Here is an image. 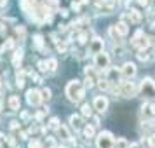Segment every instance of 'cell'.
I'll use <instances>...</instances> for the list:
<instances>
[{
    "instance_id": "d6a6232c",
    "label": "cell",
    "mask_w": 155,
    "mask_h": 148,
    "mask_svg": "<svg viewBox=\"0 0 155 148\" xmlns=\"http://www.w3.org/2000/svg\"><path fill=\"white\" fill-rule=\"evenodd\" d=\"M56 49H58V52H59V54H66V42H59V40H58L56 42Z\"/></svg>"
},
{
    "instance_id": "ee69618b",
    "label": "cell",
    "mask_w": 155,
    "mask_h": 148,
    "mask_svg": "<svg viewBox=\"0 0 155 148\" xmlns=\"http://www.w3.org/2000/svg\"><path fill=\"white\" fill-rule=\"evenodd\" d=\"M47 148H56V141L52 140V138L47 140Z\"/></svg>"
},
{
    "instance_id": "7c38bea8",
    "label": "cell",
    "mask_w": 155,
    "mask_h": 148,
    "mask_svg": "<svg viewBox=\"0 0 155 148\" xmlns=\"http://www.w3.org/2000/svg\"><path fill=\"white\" fill-rule=\"evenodd\" d=\"M7 106H9L11 112H19V110H21V99H19V96H16V94L9 96Z\"/></svg>"
},
{
    "instance_id": "7402d4cb",
    "label": "cell",
    "mask_w": 155,
    "mask_h": 148,
    "mask_svg": "<svg viewBox=\"0 0 155 148\" xmlns=\"http://www.w3.org/2000/svg\"><path fill=\"white\" fill-rule=\"evenodd\" d=\"M31 47L37 51H40L44 47V37L40 35V33H37V35H33V44H31Z\"/></svg>"
},
{
    "instance_id": "8fae6325",
    "label": "cell",
    "mask_w": 155,
    "mask_h": 148,
    "mask_svg": "<svg viewBox=\"0 0 155 148\" xmlns=\"http://www.w3.org/2000/svg\"><path fill=\"white\" fill-rule=\"evenodd\" d=\"M105 71H106V78H108L112 84H117V82H119V78H120V75H122L117 66H113V68H110V66H108Z\"/></svg>"
},
{
    "instance_id": "c3c4849f",
    "label": "cell",
    "mask_w": 155,
    "mask_h": 148,
    "mask_svg": "<svg viewBox=\"0 0 155 148\" xmlns=\"http://www.w3.org/2000/svg\"><path fill=\"white\" fill-rule=\"evenodd\" d=\"M0 33H2V35L7 33V25H0Z\"/></svg>"
},
{
    "instance_id": "74e56055",
    "label": "cell",
    "mask_w": 155,
    "mask_h": 148,
    "mask_svg": "<svg viewBox=\"0 0 155 148\" xmlns=\"http://www.w3.org/2000/svg\"><path fill=\"white\" fill-rule=\"evenodd\" d=\"M80 9H82V4H80V0H73V2H71V11H75V12H80Z\"/></svg>"
},
{
    "instance_id": "4fadbf2b",
    "label": "cell",
    "mask_w": 155,
    "mask_h": 148,
    "mask_svg": "<svg viewBox=\"0 0 155 148\" xmlns=\"http://www.w3.org/2000/svg\"><path fill=\"white\" fill-rule=\"evenodd\" d=\"M141 117L153 119L155 117V103H145V105L141 106Z\"/></svg>"
},
{
    "instance_id": "60d3db41",
    "label": "cell",
    "mask_w": 155,
    "mask_h": 148,
    "mask_svg": "<svg viewBox=\"0 0 155 148\" xmlns=\"http://www.w3.org/2000/svg\"><path fill=\"white\" fill-rule=\"evenodd\" d=\"M113 52H115L117 56H124V49H122L120 45H115V47H113Z\"/></svg>"
},
{
    "instance_id": "d590c367",
    "label": "cell",
    "mask_w": 155,
    "mask_h": 148,
    "mask_svg": "<svg viewBox=\"0 0 155 148\" xmlns=\"http://www.w3.org/2000/svg\"><path fill=\"white\" fill-rule=\"evenodd\" d=\"M28 148H44V143L42 141H38V140H33V141H30L28 143Z\"/></svg>"
},
{
    "instance_id": "3957f363",
    "label": "cell",
    "mask_w": 155,
    "mask_h": 148,
    "mask_svg": "<svg viewBox=\"0 0 155 148\" xmlns=\"http://www.w3.org/2000/svg\"><path fill=\"white\" fill-rule=\"evenodd\" d=\"M131 45H133L136 51L148 49V47H150V37L145 35L143 30H138V31L133 35V38H131Z\"/></svg>"
},
{
    "instance_id": "9f6ffc18",
    "label": "cell",
    "mask_w": 155,
    "mask_h": 148,
    "mask_svg": "<svg viewBox=\"0 0 155 148\" xmlns=\"http://www.w3.org/2000/svg\"><path fill=\"white\" fill-rule=\"evenodd\" d=\"M80 4H82V5H85V4H89V0H80Z\"/></svg>"
},
{
    "instance_id": "11a10c76",
    "label": "cell",
    "mask_w": 155,
    "mask_h": 148,
    "mask_svg": "<svg viewBox=\"0 0 155 148\" xmlns=\"http://www.w3.org/2000/svg\"><path fill=\"white\" fill-rule=\"evenodd\" d=\"M49 4H51V5H58V4H59V0H49Z\"/></svg>"
},
{
    "instance_id": "680465c9",
    "label": "cell",
    "mask_w": 155,
    "mask_h": 148,
    "mask_svg": "<svg viewBox=\"0 0 155 148\" xmlns=\"http://www.w3.org/2000/svg\"><path fill=\"white\" fill-rule=\"evenodd\" d=\"M152 2H153V11H155V0H152Z\"/></svg>"
},
{
    "instance_id": "e575fe53",
    "label": "cell",
    "mask_w": 155,
    "mask_h": 148,
    "mask_svg": "<svg viewBox=\"0 0 155 148\" xmlns=\"http://www.w3.org/2000/svg\"><path fill=\"white\" fill-rule=\"evenodd\" d=\"M84 87H85V91H87V89H92V87H94V78L92 77H85Z\"/></svg>"
},
{
    "instance_id": "91938a15",
    "label": "cell",
    "mask_w": 155,
    "mask_h": 148,
    "mask_svg": "<svg viewBox=\"0 0 155 148\" xmlns=\"http://www.w3.org/2000/svg\"><path fill=\"white\" fill-rule=\"evenodd\" d=\"M0 87H2V77H0Z\"/></svg>"
},
{
    "instance_id": "6125c7cd",
    "label": "cell",
    "mask_w": 155,
    "mask_h": 148,
    "mask_svg": "<svg viewBox=\"0 0 155 148\" xmlns=\"http://www.w3.org/2000/svg\"><path fill=\"white\" fill-rule=\"evenodd\" d=\"M0 148H2V143H0Z\"/></svg>"
},
{
    "instance_id": "bcb514c9",
    "label": "cell",
    "mask_w": 155,
    "mask_h": 148,
    "mask_svg": "<svg viewBox=\"0 0 155 148\" xmlns=\"http://www.w3.org/2000/svg\"><path fill=\"white\" fill-rule=\"evenodd\" d=\"M19 140H28V133H25L19 129Z\"/></svg>"
},
{
    "instance_id": "8d00e7d4",
    "label": "cell",
    "mask_w": 155,
    "mask_h": 148,
    "mask_svg": "<svg viewBox=\"0 0 155 148\" xmlns=\"http://www.w3.org/2000/svg\"><path fill=\"white\" fill-rule=\"evenodd\" d=\"M47 112H49V108H44V112L35 113V120H37V122H42L44 117H45V113H47Z\"/></svg>"
},
{
    "instance_id": "ab89813d",
    "label": "cell",
    "mask_w": 155,
    "mask_h": 148,
    "mask_svg": "<svg viewBox=\"0 0 155 148\" xmlns=\"http://www.w3.org/2000/svg\"><path fill=\"white\" fill-rule=\"evenodd\" d=\"M147 141H148V145H150V148H155V134H150L147 138Z\"/></svg>"
},
{
    "instance_id": "52a82bcc",
    "label": "cell",
    "mask_w": 155,
    "mask_h": 148,
    "mask_svg": "<svg viewBox=\"0 0 155 148\" xmlns=\"http://www.w3.org/2000/svg\"><path fill=\"white\" fill-rule=\"evenodd\" d=\"M26 101H28L30 106H38L42 105V92L38 91V89H28L26 91Z\"/></svg>"
},
{
    "instance_id": "ba28073f",
    "label": "cell",
    "mask_w": 155,
    "mask_h": 148,
    "mask_svg": "<svg viewBox=\"0 0 155 148\" xmlns=\"http://www.w3.org/2000/svg\"><path fill=\"white\" fill-rule=\"evenodd\" d=\"M108 106H110V103H108V98L106 96H96L94 98V101H92V108L96 110L98 113H105L106 110H108Z\"/></svg>"
},
{
    "instance_id": "6da1fadb",
    "label": "cell",
    "mask_w": 155,
    "mask_h": 148,
    "mask_svg": "<svg viewBox=\"0 0 155 148\" xmlns=\"http://www.w3.org/2000/svg\"><path fill=\"white\" fill-rule=\"evenodd\" d=\"M64 94H66L68 101H71V103H82L84 98H85V87L80 80L73 78V80H70V82L66 84Z\"/></svg>"
},
{
    "instance_id": "5b68a950",
    "label": "cell",
    "mask_w": 155,
    "mask_h": 148,
    "mask_svg": "<svg viewBox=\"0 0 155 148\" xmlns=\"http://www.w3.org/2000/svg\"><path fill=\"white\" fill-rule=\"evenodd\" d=\"M119 92L120 96H124V98H136V94H138V85L131 82V78H127V82H122L119 87Z\"/></svg>"
},
{
    "instance_id": "db71d44e",
    "label": "cell",
    "mask_w": 155,
    "mask_h": 148,
    "mask_svg": "<svg viewBox=\"0 0 155 148\" xmlns=\"http://www.w3.org/2000/svg\"><path fill=\"white\" fill-rule=\"evenodd\" d=\"M129 148H140V143H129Z\"/></svg>"
},
{
    "instance_id": "44dd1931",
    "label": "cell",
    "mask_w": 155,
    "mask_h": 148,
    "mask_svg": "<svg viewBox=\"0 0 155 148\" xmlns=\"http://www.w3.org/2000/svg\"><path fill=\"white\" fill-rule=\"evenodd\" d=\"M98 87H99V91H103V92H106V91H110L112 89V82L108 80V78H99L98 80Z\"/></svg>"
},
{
    "instance_id": "e0dca14e",
    "label": "cell",
    "mask_w": 155,
    "mask_h": 148,
    "mask_svg": "<svg viewBox=\"0 0 155 148\" xmlns=\"http://www.w3.org/2000/svg\"><path fill=\"white\" fill-rule=\"evenodd\" d=\"M23 58H25V52H23V49L14 51V56H12V64H14V68H19V64L23 63Z\"/></svg>"
},
{
    "instance_id": "d6986e66",
    "label": "cell",
    "mask_w": 155,
    "mask_h": 148,
    "mask_svg": "<svg viewBox=\"0 0 155 148\" xmlns=\"http://www.w3.org/2000/svg\"><path fill=\"white\" fill-rule=\"evenodd\" d=\"M82 133H84V138H87V140H92V138H96V127L92 126H85L82 127Z\"/></svg>"
},
{
    "instance_id": "cb8c5ba5",
    "label": "cell",
    "mask_w": 155,
    "mask_h": 148,
    "mask_svg": "<svg viewBox=\"0 0 155 148\" xmlns=\"http://www.w3.org/2000/svg\"><path fill=\"white\" fill-rule=\"evenodd\" d=\"M108 35L112 37V38L115 40V42H120V38H122V37L119 35V31H117V28H115V25H112V26L108 28Z\"/></svg>"
},
{
    "instance_id": "4316f807",
    "label": "cell",
    "mask_w": 155,
    "mask_h": 148,
    "mask_svg": "<svg viewBox=\"0 0 155 148\" xmlns=\"http://www.w3.org/2000/svg\"><path fill=\"white\" fill-rule=\"evenodd\" d=\"M11 49H14V38H7L5 44L0 47V52H5V51H11Z\"/></svg>"
},
{
    "instance_id": "7dc6e473",
    "label": "cell",
    "mask_w": 155,
    "mask_h": 148,
    "mask_svg": "<svg viewBox=\"0 0 155 148\" xmlns=\"http://www.w3.org/2000/svg\"><path fill=\"white\" fill-rule=\"evenodd\" d=\"M91 119H92V126L94 127H98L99 124H101V122H99V117H91Z\"/></svg>"
},
{
    "instance_id": "484cf974",
    "label": "cell",
    "mask_w": 155,
    "mask_h": 148,
    "mask_svg": "<svg viewBox=\"0 0 155 148\" xmlns=\"http://www.w3.org/2000/svg\"><path fill=\"white\" fill-rule=\"evenodd\" d=\"M45 66H47L49 71H56L58 70V59H54V58L47 59V61H45Z\"/></svg>"
},
{
    "instance_id": "816d5d0a",
    "label": "cell",
    "mask_w": 155,
    "mask_h": 148,
    "mask_svg": "<svg viewBox=\"0 0 155 148\" xmlns=\"http://www.w3.org/2000/svg\"><path fill=\"white\" fill-rule=\"evenodd\" d=\"M150 31H152V35L155 37V21L152 23V25H150Z\"/></svg>"
},
{
    "instance_id": "7a4b0ae2",
    "label": "cell",
    "mask_w": 155,
    "mask_h": 148,
    "mask_svg": "<svg viewBox=\"0 0 155 148\" xmlns=\"http://www.w3.org/2000/svg\"><path fill=\"white\" fill-rule=\"evenodd\" d=\"M138 92L141 94V98L145 101H152L155 99V82L152 77H145L141 80L140 87H138Z\"/></svg>"
},
{
    "instance_id": "f546056e",
    "label": "cell",
    "mask_w": 155,
    "mask_h": 148,
    "mask_svg": "<svg viewBox=\"0 0 155 148\" xmlns=\"http://www.w3.org/2000/svg\"><path fill=\"white\" fill-rule=\"evenodd\" d=\"M59 126H61V124H59V119H58V117H52V119L49 120V129H52V131H58Z\"/></svg>"
},
{
    "instance_id": "f1b7e54d",
    "label": "cell",
    "mask_w": 155,
    "mask_h": 148,
    "mask_svg": "<svg viewBox=\"0 0 155 148\" xmlns=\"http://www.w3.org/2000/svg\"><path fill=\"white\" fill-rule=\"evenodd\" d=\"M113 148H129V141L126 138H119V140H115V146Z\"/></svg>"
},
{
    "instance_id": "4dcf8cb0",
    "label": "cell",
    "mask_w": 155,
    "mask_h": 148,
    "mask_svg": "<svg viewBox=\"0 0 155 148\" xmlns=\"http://www.w3.org/2000/svg\"><path fill=\"white\" fill-rule=\"evenodd\" d=\"M84 73H85V77H96V66H85L84 68Z\"/></svg>"
},
{
    "instance_id": "9c48e42d",
    "label": "cell",
    "mask_w": 155,
    "mask_h": 148,
    "mask_svg": "<svg viewBox=\"0 0 155 148\" xmlns=\"http://www.w3.org/2000/svg\"><path fill=\"white\" fill-rule=\"evenodd\" d=\"M105 47V42H103V38H99V37H94L92 40H89V49H87V54H98L101 52Z\"/></svg>"
},
{
    "instance_id": "ffe728a7",
    "label": "cell",
    "mask_w": 155,
    "mask_h": 148,
    "mask_svg": "<svg viewBox=\"0 0 155 148\" xmlns=\"http://www.w3.org/2000/svg\"><path fill=\"white\" fill-rule=\"evenodd\" d=\"M115 28H117V31H119L120 37H126L127 33H129V26H127V23L124 21V19L117 23V25H115Z\"/></svg>"
},
{
    "instance_id": "2e32d148",
    "label": "cell",
    "mask_w": 155,
    "mask_h": 148,
    "mask_svg": "<svg viewBox=\"0 0 155 148\" xmlns=\"http://www.w3.org/2000/svg\"><path fill=\"white\" fill-rule=\"evenodd\" d=\"M84 117L82 115H70V126L75 129V131H80L82 126H84Z\"/></svg>"
},
{
    "instance_id": "f35d334b",
    "label": "cell",
    "mask_w": 155,
    "mask_h": 148,
    "mask_svg": "<svg viewBox=\"0 0 155 148\" xmlns=\"http://www.w3.org/2000/svg\"><path fill=\"white\" fill-rule=\"evenodd\" d=\"M19 129H21V124L18 120H12L11 122V131H19Z\"/></svg>"
},
{
    "instance_id": "f907efd6",
    "label": "cell",
    "mask_w": 155,
    "mask_h": 148,
    "mask_svg": "<svg viewBox=\"0 0 155 148\" xmlns=\"http://www.w3.org/2000/svg\"><path fill=\"white\" fill-rule=\"evenodd\" d=\"M21 119L23 120H28L30 119V113L28 112H21Z\"/></svg>"
},
{
    "instance_id": "94428289",
    "label": "cell",
    "mask_w": 155,
    "mask_h": 148,
    "mask_svg": "<svg viewBox=\"0 0 155 148\" xmlns=\"http://www.w3.org/2000/svg\"><path fill=\"white\" fill-rule=\"evenodd\" d=\"M61 148H68V146H61Z\"/></svg>"
},
{
    "instance_id": "f5cc1de1",
    "label": "cell",
    "mask_w": 155,
    "mask_h": 148,
    "mask_svg": "<svg viewBox=\"0 0 155 148\" xmlns=\"http://www.w3.org/2000/svg\"><path fill=\"white\" fill-rule=\"evenodd\" d=\"M7 5V0H0V9H4Z\"/></svg>"
},
{
    "instance_id": "d4e9b609",
    "label": "cell",
    "mask_w": 155,
    "mask_h": 148,
    "mask_svg": "<svg viewBox=\"0 0 155 148\" xmlns=\"http://www.w3.org/2000/svg\"><path fill=\"white\" fill-rule=\"evenodd\" d=\"M25 71H18V75H16V85L19 87V89H23L25 87Z\"/></svg>"
},
{
    "instance_id": "8992f818",
    "label": "cell",
    "mask_w": 155,
    "mask_h": 148,
    "mask_svg": "<svg viewBox=\"0 0 155 148\" xmlns=\"http://www.w3.org/2000/svg\"><path fill=\"white\" fill-rule=\"evenodd\" d=\"M94 66H96V70H106L110 66V56L106 54L105 51L94 54Z\"/></svg>"
},
{
    "instance_id": "603a6c76",
    "label": "cell",
    "mask_w": 155,
    "mask_h": 148,
    "mask_svg": "<svg viewBox=\"0 0 155 148\" xmlns=\"http://www.w3.org/2000/svg\"><path fill=\"white\" fill-rule=\"evenodd\" d=\"M14 35H16V38H19V42H23L25 38H26V28L25 26H16L14 28Z\"/></svg>"
},
{
    "instance_id": "ac0fdd59",
    "label": "cell",
    "mask_w": 155,
    "mask_h": 148,
    "mask_svg": "<svg viewBox=\"0 0 155 148\" xmlns=\"http://www.w3.org/2000/svg\"><path fill=\"white\" fill-rule=\"evenodd\" d=\"M92 110H94V108H92L89 103H82V106H80V115H82L84 119H91L92 117Z\"/></svg>"
},
{
    "instance_id": "277c9868",
    "label": "cell",
    "mask_w": 155,
    "mask_h": 148,
    "mask_svg": "<svg viewBox=\"0 0 155 148\" xmlns=\"http://www.w3.org/2000/svg\"><path fill=\"white\" fill-rule=\"evenodd\" d=\"M96 146L98 148H113L115 146V138L110 131H103L96 136Z\"/></svg>"
},
{
    "instance_id": "b9f144b4",
    "label": "cell",
    "mask_w": 155,
    "mask_h": 148,
    "mask_svg": "<svg viewBox=\"0 0 155 148\" xmlns=\"http://www.w3.org/2000/svg\"><path fill=\"white\" fill-rule=\"evenodd\" d=\"M37 68H38L40 71H47V66H45V61H38V63H37Z\"/></svg>"
},
{
    "instance_id": "681fc988",
    "label": "cell",
    "mask_w": 155,
    "mask_h": 148,
    "mask_svg": "<svg viewBox=\"0 0 155 148\" xmlns=\"http://www.w3.org/2000/svg\"><path fill=\"white\" fill-rule=\"evenodd\" d=\"M7 141H9V145H11V146H16V140L12 138V136H9V138H7Z\"/></svg>"
},
{
    "instance_id": "9a60e30c",
    "label": "cell",
    "mask_w": 155,
    "mask_h": 148,
    "mask_svg": "<svg viewBox=\"0 0 155 148\" xmlns=\"http://www.w3.org/2000/svg\"><path fill=\"white\" fill-rule=\"evenodd\" d=\"M127 18H129V21L134 23V25H140L143 21V14H141L138 9H129V12H127Z\"/></svg>"
},
{
    "instance_id": "6f0895ef",
    "label": "cell",
    "mask_w": 155,
    "mask_h": 148,
    "mask_svg": "<svg viewBox=\"0 0 155 148\" xmlns=\"http://www.w3.org/2000/svg\"><path fill=\"white\" fill-rule=\"evenodd\" d=\"M152 54H153V56H155V45H153V47H152Z\"/></svg>"
},
{
    "instance_id": "7bdbcfd3",
    "label": "cell",
    "mask_w": 155,
    "mask_h": 148,
    "mask_svg": "<svg viewBox=\"0 0 155 148\" xmlns=\"http://www.w3.org/2000/svg\"><path fill=\"white\" fill-rule=\"evenodd\" d=\"M138 2V5H141V7H148L150 5V0H136Z\"/></svg>"
},
{
    "instance_id": "1f68e13d",
    "label": "cell",
    "mask_w": 155,
    "mask_h": 148,
    "mask_svg": "<svg viewBox=\"0 0 155 148\" xmlns=\"http://www.w3.org/2000/svg\"><path fill=\"white\" fill-rule=\"evenodd\" d=\"M40 92H42V99H44V101H49V99L52 98V91H51L49 87H44Z\"/></svg>"
},
{
    "instance_id": "f6af8a7d",
    "label": "cell",
    "mask_w": 155,
    "mask_h": 148,
    "mask_svg": "<svg viewBox=\"0 0 155 148\" xmlns=\"http://www.w3.org/2000/svg\"><path fill=\"white\" fill-rule=\"evenodd\" d=\"M59 14L63 16V18H68V14H70V11H68V9H59Z\"/></svg>"
},
{
    "instance_id": "83f0119b",
    "label": "cell",
    "mask_w": 155,
    "mask_h": 148,
    "mask_svg": "<svg viewBox=\"0 0 155 148\" xmlns=\"http://www.w3.org/2000/svg\"><path fill=\"white\" fill-rule=\"evenodd\" d=\"M136 58L140 59V61H148L150 59V52H148V49H145V51H138V54H136Z\"/></svg>"
},
{
    "instance_id": "836d02e7",
    "label": "cell",
    "mask_w": 155,
    "mask_h": 148,
    "mask_svg": "<svg viewBox=\"0 0 155 148\" xmlns=\"http://www.w3.org/2000/svg\"><path fill=\"white\" fill-rule=\"evenodd\" d=\"M87 38H89V35H87V31H82V33H78V37H77V42L80 44V45H84V44L87 42Z\"/></svg>"
},
{
    "instance_id": "30bf717a",
    "label": "cell",
    "mask_w": 155,
    "mask_h": 148,
    "mask_svg": "<svg viewBox=\"0 0 155 148\" xmlns=\"http://www.w3.org/2000/svg\"><path fill=\"white\" fill-rule=\"evenodd\" d=\"M120 73H122V77H126V78H134L136 73H138V68H136L134 63L127 61V63H124V66L120 68Z\"/></svg>"
},
{
    "instance_id": "5bb4252c",
    "label": "cell",
    "mask_w": 155,
    "mask_h": 148,
    "mask_svg": "<svg viewBox=\"0 0 155 148\" xmlns=\"http://www.w3.org/2000/svg\"><path fill=\"white\" fill-rule=\"evenodd\" d=\"M56 133H58V136H59V138H61L63 141H66V143H70V145H75V141L71 140V134H70V131H68V129H66L64 126H59V129H58Z\"/></svg>"
}]
</instances>
